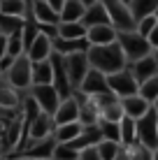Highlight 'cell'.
I'll return each mask as SVG.
<instances>
[{
	"instance_id": "obj_1",
	"label": "cell",
	"mask_w": 158,
	"mask_h": 160,
	"mask_svg": "<svg viewBox=\"0 0 158 160\" xmlns=\"http://www.w3.org/2000/svg\"><path fill=\"white\" fill-rule=\"evenodd\" d=\"M86 56H89L91 68L98 70V72H102L105 77H110L114 72H121V70L128 68V60H126V56H123L119 42L105 44V47H89Z\"/></svg>"
},
{
	"instance_id": "obj_2",
	"label": "cell",
	"mask_w": 158,
	"mask_h": 160,
	"mask_svg": "<svg viewBox=\"0 0 158 160\" xmlns=\"http://www.w3.org/2000/svg\"><path fill=\"white\" fill-rule=\"evenodd\" d=\"M116 42H119V47H121V51H123V56H126L128 63H135V60L149 56V53L154 51V49H151V44H149V40H146V37H142L137 30L119 32Z\"/></svg>"
},
{
	"instance_id": "obj_3",
	"label": "cell",
	"mask_w": 158,
	"mask_h": 160,
	"mask_svg": "<svg viewBox=\"0 0 158 160\" xmlns=\"http://www.w3.org/2000/svg\"><path fill=\"white\" fill-rule=\"evenodd\" d=\"M102 7L107 9V16H110V23L116 28L119 32H126V30H135L137 21L133 19L130 14V7L126 0H100Z\"/></svg>"
},
{
	"instance_id": "obj_4",
	"label": "cell",
	"mask_w": 158,
	"mask_h": 160,
	"mask_svg": "<svg viewBox=\"0 0 158 160\" xmlns=\"http://www.w3.org/2000/svg\"><path fill=\"white\" fill-rule=\"evenodd\" d=\"M107 86H110L112 95L116 100H126V98H133L140 93V81L135 79V74L130 70H121V72H114L107 77Z\"/></svg>"
},
{
	"instance_id": "obj_5",
	"label": "cell",
	"mask_w": 158,
	"mask_h": 160,
	"mask_svg": "<svg viewBox=\"0 0 158 160\" xmlns=\"http://www.w3.org/2000/svg\"><path fill=\"white\" fill-rule=\"evenodd\" d=\"M7 84L16 88V91H23V88H30L33 86V63H30V58L26 56H19V58H14V63H12V68L7 70Z\"/></svg>"
},
{
	"instance_id": "obj_6",
	"label": "cell",
	"mask_w": 158,
	"mask_h": 160,
	"mask_svg": "<svg viewBox=\"0 0 158 160\" xmlns=\"http://www.w3.org/2000/svg\"><path fill=\"white\" fill-rule=\"evenodd\" d=\"M137 144L151 148V151L158 148V114L154 107L137 121Z\"/></svg>"
},
{
	"instance_id": "obj_7",
	"label": "cell",
	"mask_w": 158,
	"mask_h": 160,
	"mask_svg": "<svg viewBox=\"0 0 158 160\" xmlns=\"http://www.w3.org/2000/svg\"><path fill=\"white\" fill-rule=\"evenodd\" d=\"M65 58V70H68V77H70V84L77 91L81 86V81L86 79L91 70V63H89V56L86 51H77V53H70V56H63Z\"/></svg>"
},
{
	"instance_id": "obj_8",
	"label": "cell",
	"mask_w": 158,
	"mask_h": 160,
	"mask_svg": "<svg viewBox=\"0 0 158 160\" xmlns=\"http://www.w3.org/2000/svg\"><path fill=\"white\" fill-rule=\"evenodd\" d=\"M30 98L37 102V107H40V112L49 114V116H54L58 109V104H61V95H58V91L54 88L51 84L47 86H30Z\"/></svg>"
},
{
	"instance_id": "obj_9",
	"label": "cell",
	"mask_w": 158,
	"mask_h": 160,
	"mask_svg": "<svg viewBox=\"0 0 158 160\" xmlns=\"http://www.w3.org/2000/svg\"><path fill=\"white\" fill-rule=\"evenodd\" d=\"M51 68H54V88L58 91V95H61V100L65 98H72V84H70V77H68V70H65V58L61 53L54 51L51 53Z\"/></svg>"
},
{
	"instance_id": "obj_10",
	"label": "cell",
	"mask_w": 158,
	"mask_h": 160,
	"mask_svg": "<svg viewBox=\"0 0 158 160\" xmlns=\"http://www.w3.org/2000/svg\"><path fill=\"white\" fill-rule=\"evenodd\" d=\"M84 98H91V95H107L110 91V86H107V77L102 72H98V70L91 68L89 74H86V79L81 81V86L77 88Z\"/></svg>"
},
{
	"instance_id": "obj_11",
	"label": "cell",
	"mask_w": 158,
	"mask_h": 160,
	"mask_svg": "<svg viewBox=\"0 0 158 160\" xmlns=\"http://www.w3.org/2000/svg\"><path fill=\"white\" fill-rule=\"evenodd\" d=\"M81 116V102L77 100V98H65V100H61V104H58L56 114H54V123L56 125H65V123H77Z\"/></svg>"
},
{
	"instance_id": "obj_12",
	"label": "cell",
	"mask_w": 158,
	"mask_h": 160,
	"mask_svg": "<svg viewBox=\"0 0 158 160\" xmlns=\"http://www.w3.org/2000/svg\"><path fill=\"white\" fill-rule=\"evenodd\" d=\"M54 130H56L54 116L40 112V114H37V118L33 121L30 130H28V144H30V142H42V139H47V137H54Z\"/></svg>"
},
{
	"instance_id": "obj_13",
	"label": "cell",
	"mask_w": 158,
	"mask_h": 160,
	"mask_svg": "<svg viewBox=\"0 0 158 160\" xmlns=\"http://www.w3.org/2000/svg\"><path fill=\"white\" fill-rule=\"evenodd\" d=\"M56 148V139L54 137H47L42 142H30L26 144L21 151H16V156H26V158H35V160H49Z\"/></svg>"
},
{
	"instance_id": "obj_14",
	"label": "cell",
	"mask_w": 158,
	"mask_h": 160,
	"mask_svg": "<svg viewBox=\"0 0 158 160\" xmlns=\"http://www.w3.org/2000/svg\"><path fill=\"white\" fill-rule=\"evenodd\" d=\"M54 53V44H51V37L44 35V32H40V35L35 37V42L28 47V51H26V56L30 58V63H42V60H49Z\"/></svg>"
},
{
	"instance_id": "obj_15",
	"label": "cell",
	"mask_w": 158,
	"mask_h": 160,
	"mask_svg": "<svg viewBox=\"0 0 158 160\" xmlns=\"http://www.w3.org/2000/svg\"><path fill=\"white\" fill-rule=\"evenodd\" d=\"M119 37V30L114 28L112 23L107 26H95V28H89L86 32V42L89 47H105V44H114Z\"/></svg>"
},
{
	"instance_id": "obj_16",
	"label": "cell",
	"mask_w": 158,
	"mask_h": 160,
	"mask_svg": "<svg viewBox=\"0 0 158 160\" xmlns=\"http://www.w3.org/2000/svg\"><path fill=\"white\" fill-rule=\"evenodd\" d=\"M30 7H33V16H35V21L40 26H58L61 23V14L47 0H35V2H30Z\"/></svg>"
},
{
	"instance_id": "obj_17",
	"label": "cell",
	"mask_w": 158,
	"mask_h": 160,
	"mask_svg": "<svg viewBox=\"0 0 158 160\" xmlns=\"http://www.w3.org/2000/svg\"><path fill=\"white\" fill-rule=\"evenodd\" d=\"M128 70L135 74V79L142 84V81H146V79H151V77L158 74V63H156L154 53H149V56H144V58L135 60V63H130Z\"/></svg>"
},
{
	"instance_id": "obj_18",
	"label": "cell",
	"mask_w": 158,
	"mask_h": 160,
	"mask_svg": "<svg viewBox=\"0 0 158 160\" xmlns=\"http://www.w3.org/2000/svg\"><path fill=\"white\" fill-rule=\"evenodd\" d=\"M121 104H123V112H126V116L128 118H133V121H140L144 116L146 112L151 109V104L144 100L142 95H133V98H126V100H121Z\"/></svg>"
},
{
	"instance_id": "obj_19",
	"label": "cell",
	"mask_w": 158,
	"mask_h": 160,
	"mask_svg": "<svg viewBox=\"0 0 158 160\" xmlns=\"http://www.w3.org/2000/svg\"><path fill=\"white\" fill-rule=\"evenodd\" d=\"M58 14H61V23H77V21L84 19L86 5L81 0H65Z\"/></svg>"
},
{
	"instance_id": "obj_20",
	"label": "cell",
	"mask_w": 158,
	"mask_h": 160,
	"mask_svg": "<svg viewBox=\"0 0 158 160\" xmlns=\"http://www.w3.org/2000/svg\"><path fill=\"white\" fill-rule=\"evenodd\" d=\"M100 142H102L100 128H98V125H84V132H81L74 142H70V146L77 148V151H84V148H89V146H98Z\"/></svg>"
},
{
	"instance_id": "obj_21",
	"label": "cell",
	"mask_w": 158,
	"mask_h": 160,
	"mask_svg": "<svg viewBox=\"0 0 158 160\" xmlns=\"http://www.w3.org/2000/svg\"><path fill=\"white\" fill-rule=\"evenodd\" d=\"M81 23L86 26V30L95 28V26H107L110 23V16H107V9L102 7V2H95V5H91V7H86V14H84V19H81Z\"/></svg>"
},
{
	"instance_id": "obj_22",
	"label": "cell",
	"mask_w": 158,
	"mask_h": 160,
	"mask_svg": "<svg viewBox=\"0 0 158 160\" xmlns=\"http://www.w3.org/2000/svg\"><path fill=\"white\" fill-rule=\"evenodd\" d=\"M81 132H84V123H81V121H77V123L56 125V130H54V139H56V144H70V142L77 139Z\"/></svg>"
},
{
	"instance_id": "obj_23",
	"label": "cell",
	"mask_w": 158,
	"mask_h": 160,
	"mask_svg": "<svg viewBox=\"0 0 158 160\" xmlns=\"http://www.w3.org/2000/svg\"><path fill=\"white\" fill-rule=\"evenodd\" d=\"M54 51L61 53V56H70V53L77 51H89V42L86 40H63V37H54Z\"/></svg>"
},
{
	"instance_id": "obj_24",
	"label": "cell",
	"mask_w": 158,
	"mask_h": 160,
	"mask_svg": "<svg viewBox=\"0 0 158 160\" xmlns=\"http://www.w3.org/2000/svg\"><path fill=\"white\" fill-rule=\"evenodd\" d=\"M54 86V68L51 60H42V63H33V86Z\"/></svg>"
},
{
	"instance_id": "obj_25",
	"label": "cell",
	"mask_w": 158,
	"mask_h": 160,
	"mask_svg": "<svg viewBox=\"0 0 158 160\" xmlns=\"http://www.w3.org/2000/svg\"><path fill=\"white\" fill-rule=\"evenodd\" d=\"M130 14H133L135 21L144 19V16H154L158 9V0H130L128 2Z\"/></svg>"
},
{
	"instance_id": "obj_26",
	"label": "cell",
	"mask_w": 158,
	"mask_h": 160,
	"mask_svg": "<svg viewBox=\"0 0 158 160\" xmlns=\"http://www.w3.org/2000/svg\"><path fill=\"white\" fill-rule=\"evenodd\" d=\"M28 5H30L28 0H0V14L23 19L28 12Z\"/></svg>"
},
{
	"instance_id": "obj_27",
	"label": "cell",
	"mask_w": 158,
	"mask_h": 160,
	"mask_svg": "<svg viewBox=\"0 0 158 160\" xmlns=\"http://www.w3.org/2000/svg\"><path fill=\"white\" fill-rule=\"evenodd\" d=\"M86 26L77 21V23H58V37L63 40H86Z\"/></svg>"
},
{
	"instance_id": "obj_28",
	"label": "cell",
	"mask_w": 158,
	"mask_h": 160,
	"mask_svg": "<svg viewBox=\"0 0 158 160\" xmlns=\"http://www.w3.org/2000/svg\"><path fill=\"white\" fill-rule=\"evenodd\" d=\"M119 125H121V146H133V144H137V121L123 116V121H121Z\"/></svg>"
},
{
	"instance_id": "obj_29",
	"label": "cell",
	"mask_w": 158,
	"mask_h": 160,
	"mask_svg": "<svg viewBox=\"0 0 158 160\" xmlns=\"http://www.w3.org/2000/svg\"><path fill=\"white\" fill-rule=\"evenodd\" d=\"M19 107V93H16V88L12 86H5L0 84V109H5V112H9V109H16Z\"/></svg>"
},
{
	"instance_id": "obj_30",
	"label": "cell",
	"mask_w": 158,
	"mask_h": 160,
	"mask_svg": "<svg viewBox=\"0 0 158 160\" xmlns=\"http://www.w3.org/2000/svg\"><path fill=\"white\" fill-rule=\"evenodd\" d=\"M123 116H126V112H123V104H121V100H114L112 104H107V107L102 109L100 121H110V123H121Z\"/></svg>"
},
{
	"instance_id": "obj_31",
	"label": "cell",
	"mask_w": 158,
	"mask_h": 160,
	"mask_svg": "<svg viewBox=\"0 0 158 160\" xmlns=\"http://www.w3.org/2000/svg\"><path fill=\"white\" fill-rule=\"evenodd\" d=\"M98 128H100L102 139L121 144V125H119V123H110V121H98Z\"/></svg>"
},
{
	"instance_id": "obj_32",
	"label": "cell",
	"mask_w": 158,
	"mask_h": 160,
	"mask_svg": "<svg viewBox=\"0 0 158 160\" xmlns=\"http://www.w3.org/2000/svg\"><path fill=\"white\" fill-rule=\"evenodd\" d=\"M140 95H142L149 104H154V102L158 100V74L140 84Z\"/></svg>"
},
{
	"instance_id": "obj_33",
	"label": "cell",
	"mask_w": 158,
	"mask_h": 160,
	"mask_svg": "<svg viewBox=\"0 0 158 160\" xmlns=\"http://www.w3.org/2000/svg\"><path fill=\"white\" fill-rule=\"evenodd\" d=\"M23 53H26L23 35H21V30H19V32H14V35H9V37H7V56L19 58V56H23Z\"/></svg>"
},
{
	"instance_id": "obj_34",
	"label": "cell",
	"mask_w": 158,
	"mask_h": 160,
	"mask_svg": "<svg viewBox=\"0 0 158 160\" xmlns=\"http://www.w3.org/2000/svg\"><path fill=\"white\" fill-rule=\"evenodd\" d=\"M51 160H79V151L70 144H56L51 153Z\"/></svg>"
},
{
	"instance_id": "obj_35",
	"label": "cell",
	"mask_w": 158,
	"mask_h": 160,
	"mask_svg": "<svg viewBox=\"0 0 158 160\" xmlns=\"http://www.w3.org/2000/svg\"><path fill=\"white\" fill-rule=\"evenodd\" d=\"M95 148H98V153H100V158H102V160H114V158H116V153H119V148H121V144L102 139Z\"/></svg>"
},
{
	"instance_id": "obj_36",
	"label": "cell",
	"mask_w": 158,
	"mask_h": 160,
	"mask_svg": "<svg viewBox=\"0 0 158 160\" xmlns=\"http://www.w3.org/2000/svg\"><path fill=\"white\" fill-rule=\"evenodd\" d=\"M156 26H158V19H156V16H144V19H140V21H137L135 30H137L142 37H149V35H151V30H154Z\"/></svg>"
},
{
	"instance_id": "obj_37",
	"label": "cell",
	"mask_w": 158,
	"mask_h": 160,
	"mask_svg": "<svg viewBox=\"0 0 158 160\" xmlns=\"http://www.w3.org/2000/svg\"><path fill=\"white\" fill-rule=\"evenodd\" d=\"M130 158L133 160H154V151L142 144H133L130 146Z\"/></svg>"
},
{
	"instance_id": "obj_38",
	"label": "cell",
	"mask_w": 158,
	"mask_h": 160,
	"mask_svg": "<svg viewBox=\"0 0 158 160\" xmlns=\"http://www.w3.org/2000/svg\"><path fill=\"white\" fill-rule=\"evenodd\" d=\"M79 160H102V158H100V153H98L95 146H89V148H84V151H79Z\"/></svg>"
},
{
	"instance_id": "obj_39",
	"label": "cell",
	"mask_w": 158,
	"mask_h": 160,
	"mask_svg": "<svg viewBox=\"0 0 158 160\" xmlns=\"http://www.w3.org/2000/svg\"><path fill=\"white\" fill-rule=\"evenodd\" d=\"M114 160H133V158H130V146H121Z\"/></svg>"
},
{
	"instance_id": "obj_40",
	"label": "cell",
	"mask_w": 158,
	"mask_h": 160,
	"mask_svg": "<svg viewBox=\"0 0 158 160\" xmlns=\"http://www.w3.org/2000/svg\"><path fill=\"white\" fill-rule=\"evenodd\" d=\"M12 63H14V58H12V56H5L3 60H0V72H7V70L12 68Z\"/></svg>"
},
{
	"instance_id": "obj_41",
	"label": "cell",
	"mask_w": 158,
	"mask_h": 160,
	"mask_svg": "<svg viewBox=\"0 0 158 160\" xmlns=\"http://www.w3.org/2000/svg\"><path fill=\"white\" fill-rule=\"evenodd\" d=\"M7 56V35H0V60Z\"/></svg>"
},
{
	"instance_id": "obj_42",
	"label": "cell",
	"mask_w": 158,
	"mask_h": 160,
	"mask_svg": "<svg viewBox=\"0 0 158 160\" xmlns=\"http://www.w3.org/2000/svg\"><path fill=\"white\" fill-rule=\"evenodd\" d=\"M146 40H149V44H151V49H156V47H158V26H156L154 30H151V35L146 37Z\"/></svg>"
},
{
	"instance_id": "obj_43",
	"label": "cell",
	"mask_w": 158,
	"mask_h": 160,
	"mask_svg": "<svg viewBox=\"0 0 158 160\" xmlns=\"http://www.w3.org/2000/svg\"><path fill=\"white\" fill-rule=\"evenodd\" d=\"M81 2L86 5V7H91V5H95V2H100V0H81Z\"/></svg>"
},
{
	"instance_id": "obj_44",
	"label": "cell",
	"mask_w": 158,
	"mask_h": 160,
	"mask_svg": "<svg viewBox=\"0 0 158 160\" xmlns=\"http://www.w3.org/2000/svg\"><path fill=\"white\" fill-rule=\"evenodd\" d=\"M14 160H35V158H26V156H16Z\"/></svg>"
},
{
	"instance_id": "obj_45",
	"label": "cell",
	"mask_w": 158,
	"mask_h": 160,
	"mask_svg": "<svg viewBox=\"0 0 158 160\" xmlns=\"http://www.w3.org/2000/svg\"><path fill=\"white\" fill-rule=\"evenodd\" d=\"M0 158H3V132H0Z\"/></svg>"
},
{
	"instance_id": "obj_46",
	"label": "cell",
	"mask_w": 158,
	"mask_h": 160,
	"mask_svg": "<svg viewBox=\"0 0 158 160\" xmlns=\"http://www.w3.org/2000/svg\"><path fill=\"white\" fill-rule=\"evenodd\" d=\"M151 53H154V58H156V63H158V47H156V49H154Z\"/></svg>"
},
{
	"instance_id": "obj_47",
	"label": "cell",
	"mask_w": 158,
	"mask_h": 160,
	"mask_svg": "<svg viewBox=\"0 0 158 160\" xmlns=\"http://www.w3.org/2000/svg\"><path fill=\"white\" fill-rule=\"evenodd\" d=\"M151 107H154V109H156V114H158V100H156L154 104H151Z\"/></svg>"
},
{
	"instance_id": "obj_48",
	"label": "cell",
	"mask_w": 158,
	"mask_h": 160,
	"mask_svg": "<svg viewBox=\"0 0 158 160\" xmlns=\"http://www.w3.org/2000/svg\"><path fill=\"white\" fill-rule=\"evenodd\" d=\"M154 160H158V148H154Z\"/></svg>"
},
{
	"instance_id": "obj_49",
	"label": "cell",
	"mask_w": 158,
	"mask_h": 160,
	"mask_svg": "<svg viewBox=\"0 0 158 160\" xmlns=\"http://www.w3.org/2000/svg\"><path fill=\"white\" fill-rule=\"evenodd\" d=\"M154 16H156V19H158V9H156V14H154Z\"/></svg>"
},
{
	"instance_id": "obj_50",
	"label": "cell",
	"mask_w": 158,
	"mask_h": 160,
	"mask_svg": "<svg viewBox=\"0 0 158 160\" xmlns=\"http://www.w3.org/2000/svg\"><path fill=\"white\" fill-rule=\"evenodd\" d=\"M0 79H3V72H0Z\"/></svg>"
},
{
	"instance_id": "obj_51",
	"label": "cell",
	"mask_w": 158,
	"mask_h": 160,
	"mask_svg": "<svg viewBox=\"0 0 158 160\" xmlns=\"http://www.w3.org/2000/svg\"><path fill=\"white\" fill-rule=\"evenodd\" d=\"M126 2H130V0H126Z\"/></svg>"
},
{
	"instance_id": "obj_52",
	"label": "cell",
	"mask_w": 158,
	"mask_h": 160,
	"mask_svg": "<svg viewBox=\"0 0 158 160\" xmlns=\"http://www.w3.org/2000/svg\"><path fill=\"white\" fill-rule=\"evenodd\" d=\"M49 160H51V158H49Z\"/></svg>"
}]
</instances>
